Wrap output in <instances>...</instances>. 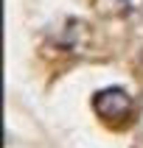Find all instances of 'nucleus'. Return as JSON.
<instances>
[{
  "label": "nucleus",
  "mask_w": 143,
  "mask_h": 148,
  "mask_svg": "<svg viewBox=\"0 0 143 148\" xmlns=\"http://www.w3.org/2000/svg\"><path fill=\"white\" fill-rule=\"evenodd\" d=\"M93 106H95V112H98L101 120H107V123H112V126L126 123V120L132 117V112H135L132 98H129V95H126L121 87L101 90L98 95L93 98Z\"/></svg>",
  "instance_id": "f257e3e1"
}]
</instances>
